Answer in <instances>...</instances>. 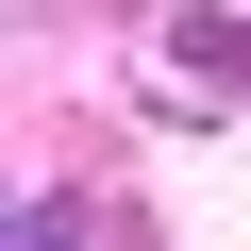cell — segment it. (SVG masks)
<instances>
[{
    "instance_id": "obj_1",
    "label": "cell",
    "mask_w": 251,
    "mask_h": 251,
    "mask_svg": "<svg viewBox=\"0 0 251 251\" xmlns=\"http://www.w3.org/2000/svg\"><path fill=\"white\" fill-rule=\"evenodd\" d=\"M151 67H168V100H234L251 84V17L234 0H168L151 17Z\"/></svg>"
}]
</instances>
